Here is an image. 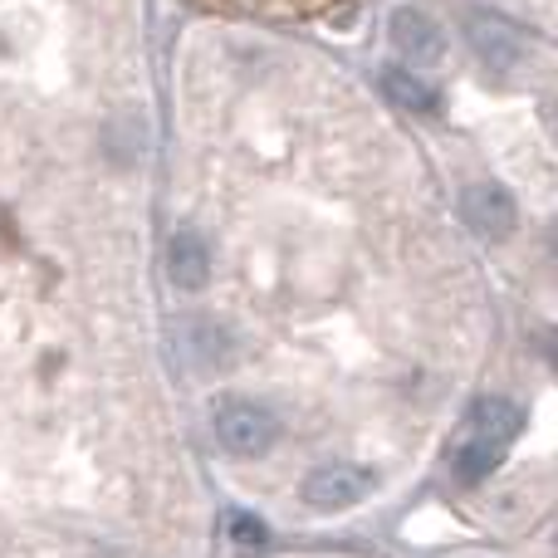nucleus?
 I'll return each instance as SVG.
<instances>
[{
  "instance_id": "obj_1",
  "label": "nucleus",
  "mask_w": 558,
  "mask_h": 558,
  "mask_svg": "<svg viewBox=\"0 0 558 558\" xmlns=\"http://www.w3.org/2000/svg\"><path fill=\"white\" fill-rule=\"evenodd\" d=\"M216 441L231 456H265L279 441V416L260 402H245V397H231V402L216 407Z\"/></svg>"
},
{
  "instance_id": "obj_2",
  "label": "nucleus",
  "mask_w": 558,
  "mask_h": 558,
  "mask_svg": "<svg viewBox=\"0 0 558 558\" xmlns=\"http://www.w3.org/2000/svg\"><path fill=\"white\" fill-rule=\"evenodd\" d=\"M373 490V475L353 461H328V465H314L299 485L308 510H324V514H338V510H353V505L367 500Z\"/></svg>"
},
{
  "instance_id": "obj_3",
  "label": "nucleus",
  "mask_w": 558,
  "mask_h": 558,
  "mask_svg": "<svg viewBox=\"0 0 558 558\" xmlns=\"http://www.w3.org/2000/svg\"><path fill=\"white\" fill-rule=\"evenodd\" d=\"M461 221L481 241H505L514 231V221H520V206L500 182H475L461 192Z\"/></svg>"
},
{
  "instance_id": "obj_4",
  "label": "nucleus",
  "mask_w": 558,
  "mask_h": 558,
  "mask_svg": "<svg viewBox=\"0 0 558 558\" xmlns=\"http://www.w3.org/2000/svg\"><path fill=\"white\" fill-rule=\"evenodd\" d=\"M465 39H471V49L490 69H514L524 59V49H530L520 25H510V20L495 15V10H471V15H465Z\"/></svg>"
},
{
  "instance_id": "obj_5",
  "label": "nucleus",
  "mask_w": 558,
  "mask_h": 558,
  "mask_svg": "<svg viewBox=\"0 0 558 558\" xmlns=\"http://www.w3.org/2000/svg\"><path fill=\"white\" fill-rule=\"evenodd\" d=\"M387 35H392V45L407 54V64H436V59L446 54L441 25H436L432 15H422V10H397Z\"/></svg>"
},
{
  "instance_id": "obj_6",
  "label": "nucleus",
  "mask_w": 558,
  "mask_h": 558,
  "mask_svg": "<svg viewBox=\"0 0 558 558\" xmlns=\"http://www.w3.org/2000/svg\"><path fill=\"white\" fill-rule=\"evenodd\" d=\"M167 279L177 289H206V279H211V245L196 231H177L167 241Z\"/></svg>"
},
{
  "instance_id": "obj_7",
  "label": "nucleus",
  "mask_w": 558,
  "mask_h": 558,
  "mask_svg": "<svg viewBox=\"0 0 558 558\" xmlns=\"http://www.w3.org/2000/svg\"><path fill=\"white\" fill-rule=\"evenodd\" d=\"M471 432L505 451V446L524 432V412L510 402V397H485V402H475V412H471Z\"/></svg>"
},
{
  "instance_id": "obj_8",
  "label": "nucleus",
  "mask_w": 558,
  "mask_h": 558,
  "mask_svg": "<svg viewBox=\"0 0 558 558\" xmlns=\"http://www.w3.org/2000/svg\"><path fill=\"white\" fill-rule=\"evenodd\" d=\"M383 88H387V98H392V104L412 108V113H436L432 84H422L412 69H387V74H383Z\"/></svg>"
},
{
  "instance_id": "obj_9",
  "label": "nucleus",
  "mask_w": 558,
  "mask_h": 558,
  "mask_svg": "<svg viewBox=\"0 0 558 558\" xmlns=\"http://www.w3.org/2000/svg\"><path fill=\"white\" fill-rule=\"evenodd\" d=\"M500 465V446H490V441H481V436H471V441L456 451V461H451V471H456V481L461 485H481L485 475Z\"/></svg>"
},
{
  "instance_id": "obj_10",
  "label": "nucleus",
  "mask_w": 558,
  "mask_h": 558,
  "mask_svg": "<svg viewBox=\"0 0 558 558\" xmlns=\"http://www.w3.org/2000/svg\"><path fill=\"white\" fill-rule=\"evenodd\" d=\"M226 530H231V539L241 544V549H265V539H270V530H265L260 514H245V510L226 514Z\"/></svg>"
}]
</instances>
